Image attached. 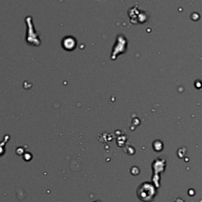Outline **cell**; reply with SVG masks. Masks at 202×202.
<instances>
[{
  "mask_svg": "<svg viewBox=\"0 0 202 202\" xmlns=\"http://www.w3.org/2000/svg\"><path fill=\"white\" fill-rule=\"evenodd\" d=\"M137 197L144 202H150L154 199L157 191L153 185L149 183H144L137 189Z\"/></svg>",
  "mask_w": 202,
  "mask_h": 202,
  "instance_id": "6da1fadb",
  "label": "cell"
},
{
  "mask_svg": "<svg viewBox=\"0 0 202 202\" xmlns=\"http://www.w3.org/2000/svg\"><path fill=\"white\" fill-rule=\"evenodd\" d=\"M94 202H100V201H94Z\"/></svg>",
  "mask_w": 202,
  "mask_h": 202,
  "instance_id": "7a4b0ae2",
  "label": "cell"
}]
</instances>
